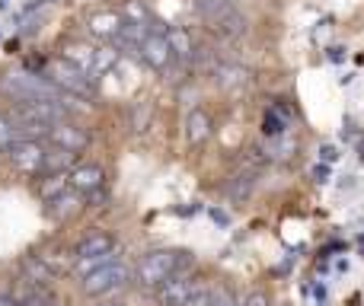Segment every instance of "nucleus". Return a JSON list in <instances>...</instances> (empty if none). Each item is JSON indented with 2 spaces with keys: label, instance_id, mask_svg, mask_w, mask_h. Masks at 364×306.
Wrapping results in <instances>:
<instances>
[{
  "label": "nucleus",
  "instance_id": "f257e3e1",
  "mask_svg": "<svg viewBox=\"0 0 364 306\" xmlns=\"http://www.w3.org/2000/svg\"><path fill=\"white\" fill-rule=\"evenodd\" d=\"M188 265H192V256H188V252H182V249H157V252H147V256L141 258L134 278H138L141 288H160L166 278L182 275Z\"/></svg>",
  "mask_w": 364,
  "mask_h": 306
},
{
  "label": "nucleus",
  "instance_id": "f03ea898",
  "mask_svg": "<svg viewBox=\"0 0 364 306\" xmlns=\"http://www.w3.org/2000/svg\"><path fill=\"white\" fill-rule=\"evenodd\" d=\"M45 80H48L55 89H64L68 96H74V99H93L96 96L93 77L83 74L80 67H74V64L64 61V58L48 61V67H45Z\"/></svg>",
  "mask_w": 364,
  "mask_h": 306
},
{
  "label": "nucleus",
  "instance_id": "7ed1b4c3",
  "mask_svg": "<svg viewBox=\"0 0 364 306\" xmlns=\"http://www.w3.org/2000/svg\"><path fill=\"white\" fill-rule=\"evenodd\" d=\"M198 10L208 19L211 32H218L220 38H240L246 32V16L240 10H233L227 0H201Z\"/></svg>",
  "mask_w": 364,
  "mask_h": 306
},
{
  "label": "nucleus",
  "instance_id": "20e7f679",
  "mask_svg": "<svg viewBox=\"0 0 364 306\" xmlns=\"http://www.w3.org/2000/svg\"><path fill=\"white\" fill-rule=\"evenodd\" d=\"M0 89H4L6 96H13L16 102L58 99V89L38 74H6L4 83H0Z\"/></svg>",
  "mask_w": 364,
  "mask_h": 306
},
{
  "label": "nucleus",
  "instance_id": "39448f33",
  "mask_svg": "<svg viewBox=\"0 0 364 306\" xmlns=\"http://www.w3.org/2000/svg\"><path fill=\"white\" fill-rule=\"evenodd\" d=\"M80 281H83V294H90V297H106V294L119 290L122 284L128 281V268L119 262V258H112V262L100 265L96 271L83 275Z\"/></svg>",
  "mask_w": 364,
  "mask_h": 306
},
{
  "label": "nucleus",
  "instance_id": "423d86ee",
  "mask_svg": "<svg viewBox=\"0 0 364 306\" xmlns=\"http://www.w3.org/2000/svg\"><path fill=\"white\" fill-rule=\"evenodd\" d=\"M6 156H10L13 169L23 175H36L42 173V163H45V147L38 144L36 138H16L10 147H6Z\"/></svg>",
  "mask_w": 364,
  "mask_h": 306
},
{
  "label": "nucleus",
  "instance_id": "0eeeda50",
  "mask_svg": "<svg viewBox=\"0 0 364 306\" xmlns=\"http://www.w3.org/2000/svg\"><path fill=\"white\" fill-rule=\"evenodd\" d=\"M45 138L51 141V147H61V151H70V153L87 151V144H90V134L83 131L80 125L68 121V119L55 121V125L48 128V134H45Z\"/></svg>",
  "mask_w": 364,
  "mask_h": 306
},
{
  "label": "nucleus",
  "instance_id": "6e6552de",
  "mask_svg": "<svg viewBox=\"0 0 364 306\" xmlns=\"http://www.w3.org/2000/svg\"><path fill=\"white\" fill-rule=\"evenodd\" d=\"M138 58L154 70H166L173 64V51H170V42H166L164 32H147L138 45Z\"/></svg>",
  "mask_w": 364,
  "mask_h": 306
},
{
  "label": "nucleus",
  "instance_id": "1a4fd4ad",
  "mask_svg": "<svg viewBox=\"0 0 364 306\" xmlns=\"http://www.w3.org/2000/svg\"><path fill=\"white\" fill-rule=\"evenodd\" d=\"M195 284H198V281H195V278H188L186 271H182V275L166 278V281L157 288V303L160 306H186V300H188V294H192Z\"/></svg>",
  "mask_w": 364,
  "mask_h": 306
},
{
  "label": "nucleus",
  "instance_id": "9d476101",
  "mask_svg": "<svg viewBox=\"0 0 364 306\" xmlns=\"http://www.w3.org/2000/svg\"><path fill=\"white\" fill-rule=\"evenodd\" d=\"M122 26H125V19H122L119 10H100V13H93V16L87 19L90 35L102 38V42H112V38L122 32Z\"/></svg>",
  "mask_w": 364,
  "mask_h": 306
},
{
  "label": "nucleus",
  "instance_id": "9b49d317",
  "mask_svg": "<svg viewBox=\"0 0 364 306\" xmlns=\"http://www.w3.org/2000/svg\"><path fill=\"white\" fill-rule=\"evenodd\" d=\"M102 169L100 166H93V163H87V166H74V169H68V185L74 188V192H80V195H93V192H100L102 188Z\"/></svg>",
  "mask_w": 364,
  "mask_h": 306
},
{
  "label": "nucleus",
  "instance_id": "f8f14e48",
  "mask_svg": "<svg viewBox=\"0 0 364 306\" xmlns=\"http://www.w3.org/2000/svg\"><path fill=\"white\" fill-rule=\"evenodd\" d=\"M182 128H186V141H188V144L198 147V144H205V141L211 138V128L214 125H211V115H208L205 109L195 106V109H188L186 125H182Z\"/></svg>",
  "mask_w": 364,
  "mask_h": 306
},
{
  "label": "nucleus",
  "instance_id": "ddd939ff",
  "mask_svg": "<svg viewBox=\"0 0 364 306\" xmlns=\"http://www.w3.org/2000/svg\"><path fill=\"white\" fill-rule=\"evenodd\" d=\"M250 70L240 67V64H218L214 67V83H218L220 89H243L250 87Z\"/></svg>",
  "mask_w": 364,
  "mask_h": 306
},
{
  "label": "nucleus",
  "instance_id": "4468645a",
  "mask_svg": "<svg viewBox=\"0 0 364 306\" xmlns=\"http://www.w3.org/2000/svg\"><path fill=\"white\" fill-rule=\"evenodd\" d=\"M61 58H64V61H70L74 67H80L83 74L93 77V58H96L93 45H87V42H68L61 48Z\"/></svg>",
  "mask_w": 364,
  "mask_h": 306
},
{
  "label": "nucleus",
  "instance_id": "2eb2a0df",
  "mask_svg": "<svg viewBox=\"0 0 364 306\" xmlns=\"http://www.w3.org/2000/svg\"><path fill=\"white\" fill-rule=\"evenodd\" d=\"M45 204H48V214H51L55 220H68L70 214L80 211V192H74V188H64L61 195L48 198Z\"/></svg>",
  "mask_w": 364,
  "mask_h": 306
},
{
  "label": "nucleus",
  "instance_id": "dca6fc26",
  "mask_svg": "<svg viewBox=\"0 0 364 306\" xmlns=\"http://www.w3.org/2000/svg\"><path fill=\"white\" fill-rule=\"evenodd\" d=\"M109 252H115V239L109 236V233H90L87 239H80L74 249L77 258H87V256H109Z\"/></svg>",
  "mask_w": 364,
  "mask_h": 306
},
{
  "label": "nucleus",
  "instance_id": "f3484780",
  "mask_svg": "<svg viewBox=\"0 0 364 306\" xmlns=\"http://www.w3.org/2000/svg\"><path fill=\"white\" fill-rule=\"evenodd\" d=\"M166 35V42H170V51H173V58H179V61H188V58L195 55V45H192V35H188L186 29H166L164 32Z\"/></svg>",
  "mask_w": 364,
  "mask_h": 306
},
{
  "label": "nucleus",
  "instance_id": "a211bd4d",
  "mask_svg": "<svg viewBox=\"0 0 364 306\" xmlns=\"http://www.w3.org/2000/svg\"><path fill=\"white\" fill-rule=\"evenodd\" d=\"M74 156H77V153L61 151V147H51V151H45L42 169H45V173H68V169L74 166Z\"/></svg>",
  "mask_w": 364,
  "mask_h": 306
},
{
  "label": "nucleus",
  "instance_id": "6ab92c4d",
  "mask_svg": "<svg viewBox=\"0 0 364 306\" xmlns=\"http://www.w3.org/2000/svg\"><path fill=\"white\" fill-rule=\"evenodd\" d=\"M122 19L125 23H134V26H147L151 23V10H147L141 0H125V6H122Z\"/></svg>",
  "mask_w": 364,
  "mask_h": 306
},
{
  "label": "nucleus",
  "instance_id": "aec40b11",
  "mask_svg": "<svg viewBox=\"0 0 364 306\" xmlns=\"http://www.w3.org/2000/svg\"><path fill=\"white\" fill-rule=\"evenodd\" d=\"M64 188H70L68 185V173H48V179L38 185V195L48 201V198H55V195H61Z\"/></svg>",
  "mask_w": 364,
  "mask_h": 306
},
{
  "label": "nucleus",
  "instance_id": "412c9836",
  "mask_svg": "<svg viewBox=\"0 0 364 306\" xmlns=\"http://www.w3.org/2000/svg\"><path fill=\"white\" fill-rule=\"evenodd\" d=\"M119 64V51L115 48H96V58H93V77L100 74H109V70Z\"/></svg>",
  "mask_w": 364,
  "mask_h": 306
},
{
  "label": "nucleus",
  "instance_id": "4be33fe9",
  "mask_svg": "<svg viewBox=\"0 0 364 306\" xmlns=\"http://www.w3.org/2000/svg\"><path fill=\"white\" fill-rule=\"evenodd\" d=\"M252 185H256L252 173H243V175H233V182L227 185V192H230V198H233V201H243V198H250Z\"/></svg>",
  "mask_w": 364,
  "mask_h": 306
},
{
  "label": "nucleus",
  "instance_id": "5701e85b",
  "mask_svg": "<svg viewBox=\"0 0 364 306\" xmlns=\"http://www.w3.org/2000/svg\"><path fill=\"white\" fill-rule=\"evenodd\" d=\"M214 300V288H205V284H195L192 294H188L186 306H211Z\"/></svg>",
  "mask_w": 364,
  "mask_h": 306
},
{
  "label": "nucleus",
  "instance_id": "b1692460",
  "mask_svg": "<svg viewBox=\"0 0 364 306\" xmlns=\"http://www.w3.org/2000/svg\"><path fill=\"white\" fill-rule=\"evenodd\" d=\"M16 138H19V134H16V125H13V119H10V115H0V147L6 151V147H10Z\"/></svg>",
  "mask_w": 364,
  "mask_h": 306
},
{
  "label": "nucleus",
  "instance_id": "393cba45",
  "mask_svg": "<svg viewBox=\"0 0 364 306\" xmlns=\"http://www.w3.org/2000/svg\"><path fill=\"white\" fill-rule=\"evenodd\" d=\"M211 306H237V300H233V294L227 288H218V290H214Z\"/></svg>",
  "mask_w": 364,
  "mask_h": 306
},
{
  "label": "nucleus",
  "instance_id": "a878e982",
  "mask_svg": "<svg viewBox=\"0 0 364 306\" xmlns=\"http://www.w3.org/2000/svg\"><path fill=\"white\" fill-rule=\"evenodd\" d=\"M240 306H272L269 303V294H262V290H252V294H246V300Z\"/></svg>",
  "mask_w": 364,
  "mask_h": 306
},
{
  "label": "nucleus",
  "instance_id": "bb28decb",
  "mask_svg": "<svg viewBox=\"0 0 364 306\" xmlns=\"http://www.w3.org/2000/svg\"><path fill=\"white\" fill-rule=\"evenodd\" d=\"M0 306H16V300L10 294H0Z\"/></svg>",
  "mask_w": 364,
  "mask_h": 306
},
{
  "label": "nucleus",
  "instance_id": "cd10ccee",
  "mask_svg": "<svg viewBox=\"0 0 364 306\" xmlns=\"http://www.w3.org/2000/svg\"><path fill=\"white\" fill-rule=\"evenodd\" d=\"M323 160H329V163L336 160V151H333V147H323Z\"/></svg>",
  "mask_w": 364,
  "mask_h": 306
},
{
  "label": "nucleus",
  "instance_id": "c85d7f7f",
  "mask_svg": "<svg viewBox=\"0 0 364 306\" xmlns=\"http://www.w3.org/2000/svg\"><path fill=\"white\" fill-rule=\"evenodd\" d=\"M6 4H10V0H0V10H4V6H6Z\"/></svg>",
  "mask_w": 364,
  "mask_h": 306
}]
</instances>
